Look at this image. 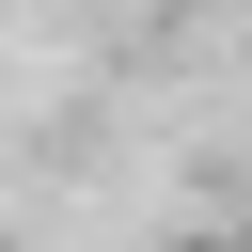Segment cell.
<instances>
[{
  "label": "cell",
  "mask_w": 252,
  "mask_h": 252,
  "mask_svg": "<svg viewBox=\"0 0 252 252\" xmlns=\"http://www.w3.org/2000/svg\"><path fill=\"white\" fill-rule=\"evenodd\" d=\"M0 252H16V236H0Z\"/></svg>",
  "instance_id": "1"
}]
</instances>
